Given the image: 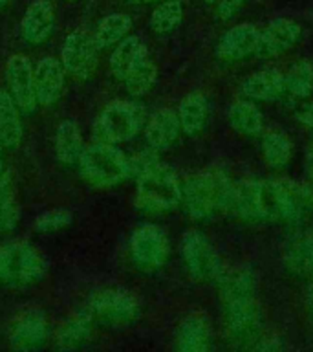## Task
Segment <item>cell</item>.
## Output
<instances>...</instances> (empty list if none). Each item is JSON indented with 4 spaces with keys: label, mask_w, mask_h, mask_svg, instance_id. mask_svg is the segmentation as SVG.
Here are the masks:
<instances>
[{
    "label": "cell",
    "mask_w": 313,
    "mask_h": 352,
    "mask_svg": "<svg viewBox=\"0 0 313 352\" xmlns=\"http://www.w3.org/2000/svg\"><path fill=\"white\" fill-rule=\"evenodd\" d=\"M55 13L51 0H32L21 21V33L30 44H43L51 35Z\"/></svg>",
    "instance_id": "20"
},
{
    "label": "cell",
    "mask_w": 313,
    "mask_h": 352,
    "mask_svg": "<svg viewBox=\"0 0 313 352\" xmlns=\"http://www.w3.org/2000/svg\"><path fill=\"white\" fill-rule=\"evenodd\" d=\"M284 266L297 277H313V228L299 233L284 250Z\"/></svg>",
    "instance_id": "24"
},
{
    "label": "cell",
    "mask_w": 313,
    "mask_h": 352,
    "mask_svg": "<svg viewBox=\"0 0 313 352\" xmlns=\"http://www.w3.org/2000/svg\"><path fill=\"white\" fill-rule=\"evenodd\" d=\"M71 222H73V214L68 209H49L46 213L38 214L35 220V230L40 233H51V231L65 230Z\"/></svg>",
    "instance_id": "36"
},
{
    "label": "cell",
    "mask_w": 313,
    "mask_h": 352,
    "mask_svg": "<svg viewBox=\"0 0 313 352\" xmlns=\"http://www.w3.org/2000/svg\"><path fill=\"white\" fill-rule=\"evenodd\" d=\"M183 19V2L181 0H165L150 15V30L158 35H167L180 26Z\"/></svg>",
    "instance_id": "35"
},
{
    "label": "cell",
    "mask_w": 313,
    "mask_h": 352,
    "mask_svg": "<svg viewBox=\"0 0 313 352\" xmlns=\"http://www.w3.org/2000/svg\"><path fill=\"white\" fill-rule=\"evenodd\" d=\"M147 121L143 104L134 101H112L101 110L95 121V138L104 143H123L136 138Z\"/></svg>",
    "instance_id": "5"
},
{
    "label": "cell",
    "mask_w": 313,
    "mask_h": 352,
    "mask_svg": "<svg viewBox=\"0 0 313 352\" xmlns=\"http://www.w3.org/2000/svg\"><path fill=\"white\" fill-rule=\"evenodd\" d=\"M48 258L27 241L0 244V285L11 288L33 286L48 275Z\"/></svg>",
    "instance_id": "3"
},
{
    "label": "cell",
    "mask_w": 313,
    "mask_h": 352,
    "mask_svg": "<svg viewBox=\"0 0 313 352\" xmlns=\"http://www.w3.org/2000/svg\"><path fill=\"white\" fill-rule=\"evenodd\" d=\"M205 4H218V0H205Z\"/></svg>",
    "instance_id": "43"
},
{
    "label": "cell",
    "mask_w": 313,
    "mask_h": 352,
    "mask_svg": "<svg viewBox=\"0 0 313 352\" xmlns=\"http://www.w3.org/2000/svg\"><path fill=\"white\" fill-rule=\"evenodd\" d=\"M258 35H260L258 28L249 24V22L229 28L216 44V57L222 60H227V63L246 59V57L255 54Z\"/></svg>",
    "instance_id": "16"
},
{
    "label": "cell",
    "mask_w": 313,
    "mask_h": 352,
    "mask_svg": "<svg viewBox=\"0 0 313 352\" xmlns=\"http://www.w3.org/2000/svg\"><path fill=\"white\" fill-rule=\"evenodd\" d=\"M284 92L291 98L306 99L313 92V65L310 60H299L284 76Z\"/></svg>",
    "instance_id": "34"
},
{
    "label": "cell",
    "mask_w": 313,
    "mask_h": 352,
    "mask_svg": "<svg viewBox=\"0 0 313 352\" xmlns=\"http://www.w3.org/2000/svg\"><path fill=\"white\" fill-rule=\"evenodd\" d=\"M246 0H218V8H216V13L222 21H229L233 16L240 11V8L244 6Z\"/></svg>",
    "instance_id": "37"
},
{
    "label": "cell",
    "mask_w": 313,
    "mask_h": 352,
    "mask_svg": "<svg viewBox=\"0 0 313 352\" xmlns=\"http://www.w3.org/2000/svg\"><path fill=\"white\" fill-rule=\"evenodd\" d=\"M65 66L55 57H44L37 63L33 76H35V94L37 103L43 107L51 104L60 98L65 88Z\"/></svg>",
    "instance_id": "18"
},
{
    "label": "cell",
    "mask_w": 313,
    "mask_h": 352,
    "mask_svg": "<svg viewBox=\"0 0 313 352\" xmlns=\"http://www.w3.org/2000/svg\"><path fill=\"white\" fill-rule=\"evenodd\" d=\"M229 211L238 219L253 224L277 222V206L271 182L244 180L235 184Z\"/></svg>",
    "instance_id": "6"
},
{
    "label": "cell",
    "mask_w": 313,
    "mask_h": 352,
    "mask_svg": "<svg viewBox=\"0 0 313 352\" xmlns=\"http://www.w3.org/2000/svg\"><path fill=\"white\" fill-rule=\"evenodd\" d=\"M84 142L77 121L65 120L55 131V156L62 165H73L79 162Z\"/></svg>",
    "instance_id": "27"
},
{
    "label": "cell",
    "mask_w": 313,
    "mask_h": 352,
    "mask_svg": "<svg viewBox=\"0 0 313 352\" xmlns=\"http://www.w3.org/2000/svg\"><path fill=\"white\" fill-rule=\"evenodd\" d=\"M145 57H148V50L141 37L126 35L123 41L115 44L114 52L110 55V70H112L115 79L123 81L126 74Z\"/></svg>",
    "instance_id": "25"
},
{
    "label": "cell",
    "mask_w": 313,
    "mask_h": 352,
    "mask_svg": "<svg viewBox=\"0 0 313 352\" xmlns=\"http://www.w3.org/2000/svg\"><path fill=\"white\" fill-rule=\"evenodd\" d=\"M308 175H310V178H312L313 182V143L312 147H310V151H308Z\"/></svg>",
    "instance_id": "40"
},
{
    "label": "cell",
    "mask_w": 313,
    "mask_h": 352,
    "mask_svg": "<svg viewBox=\"0 0 313 352\" xmlns=\"http://www.w3.org/2000/svg\"><path fill=\"white\" fill-rule=\"evenodd\" d=\"M224 324L227 340L235 346H255L262 336L264 314L257 297L224 302Z\"/></svg>",
    "instance_id": "7"
},
{
    "label": "cell",
    "mask_w": 313,
    "mask_h": 352,
    "mask_svg": "<svg viewBox=\"0 0 313 352\" xmlns=\"http://www.w3.org/2000/svg\"><path fill=\"white\" fill-rule=\"evenodd\" d=\"M277 206V222L288 226L304 224L313 213V191L293 180L271 182Z\"/></svg>",
    "instance_id": "11"
},
{
    "label": "cell",
    "mask_w": 313,
    "mask_h": 352,
    "mask_svg": "<svg viewBox=\"0 0 313 352\" xmlns=\"http://www.w3.org/2000/svg\"><path fill=\"white\" fill-rule=\"evenodd\" d=\"M304 302H306V314L310 321L313 323V277L310 279V285L306 288V297H304Z\"/></svg>",
    "instance_id": "39"
},
{
    "label": "cell",
    "mask_w": 313,
    "mask_h": 352,
    "mask_svg": "<svg viewBox=\"0 0 313 352\" xmlns=\"http://www.w3.org/2000/svg\"><path fill=\"white\" fill-rule=\"evenodd\" d=\"M8 2H10V0H0V8H4V6L8 4Z\"/></svg>",
    "instance_id": "44"
},
{
    "label": "cell",
    "mask_w": 313,
    "mask_h": 352,
    "mask_svg": "<svg viewBox=\"0 0 313 352\" xmlns=\"http://www.w3.org/2000/svg\"><path fill=\"white\" fill-rule=\"evenodd\" d=\"M227 121L231 129L242 136H262L264 134V116L258 107L251 101H236L229 107Z\"/></svg>",
    "instance_id": "29"
},
{
    "label": "cell",
    "mask_w": 313,
    "mask_h": 352,
    "mask_svg": "<svg viewBox=\"0 0 313 352\" xmlns=\"http://www.w3.org/2000/svg\"><path fill=\"white\" fill-rule=\"evenodd\" d=\"M181 257L185 263L189 274L194 280L209 283L216 280L224 270L222 258H220L216 248L202 231L189 230L181 236Z\"/></svg>",
    "instance_id": "9"
},
{
    "label": "cell",
    "mask_w": 313,
    "mask_h": 352,
    "mask_svg": "<svg viewBox=\"0 0 313 352\" xmlns=\"http://www.w3.org/2000/svg\"><path fill=\"white\" fill-rule=\"evenodd\" d=\"M170 252L163 228L156 224L139 226L130 236V258L141 272H156L167 263Z\"/></svg>",
    "instance_id": "10"
},
{
    "label": "cell",
    "mask_w": 313,
    "mask_h": 352,
    "mask_svg": "<svg viewBox=\"0 0 313 352\" xmlns=\"http://www.w3.org/2000/svg\"><path fill=\"white\" fill-rule=\"evenodd\" d=\"M81 175L95 187H112L130 178V160L112 143L97 142L88 145L79 158Z\"/></svg>",
    "instance_id": "4"
},
{
    "label": "cell",
    "mask_w": 313,
    "mask_h": 352,
    "mask_svg": "<svg viewBox=\"0 0 313 352\" xmlns=\"http://www.w3.org/2000/svg\"><path fill=\"white\" fill-rule=\"evenodd\" d=\"M302 35L301 24L293 19H275L264 28L258 35V44L255 54L258 59H275L279 55L290 52Z\"/></svg>",
    "instance_id": "14"
},
{
    "label": "cell",
    "mask_w": 313,
    "mask_h": 352,
    "mask_svg": "<svg viewBox=\"0 0 313 352\" xmlns=\"http://www.w3.org/2000/svg\"><path fill=\"white\" fill-rule=\"evenodd\" d=\"M68 2H76V0H68Z\"/></svg>",
    "instance_id": "45"
},
{
    "label": "cell",
    "mask_w": 313,
    "mask_h": 352,
    "mask_svg": "<svg viewBox=\"0 0 313 352\" xmlns=\"http://www.w3.org/2000/svg\"><path fill=\"white\" fill-rule=\"evenodd\" d=\"M48 340V318L38 308H27L13 321L10 346L15 351H37Z\"/></svg>",
    "instance_id": "15"
},
{
    "label": "cell",
    "mask_w": 313,
    "mask_h": 352,
    "mask_svg": "<svg viewBox=\"0 0 313 352\" xmlns=\"http://www.w3.org/2000/svg\"><path fill=\"white\" fill-rule=\"evenodd\" d=\"M295 118L299 123L306 125L308 129H313V103L302 104L301 109L297 110Z\"/></svg>",
    "instance_id": "38"
},
{
    "label": "cell",
    "mask_w": 313,
    "mask_h": 352,
    "mask_svg": "<svg viewBox=\"0 0 313 352\" xmlns=\"http://www.w3.org/2000/svg\"><path fill=\"white\" fill-rule=\"evenodd\" d=\"M262 153L266 164L271 169H282L293 156V143L286 134L269 131L262 136Z\"/></svg>",
    "instance_id": "32"
},
{
    "label": "cell",
    "mask_w": 313,
    "mask_h": 352,
    "mask_svg": "<svg viewBox=\"0 0 313 352\" xmlns=\"http://www.w3.org/2000/svg\"><path fill=\"white\" fill-rule=\"evenodd\" d=\"M21 219V208L16 200V186L11 170L0 175V231L15 230Z\"/></svg>",
    "instance_id": "30"
},
{
    "label": "cell",
    "mask_w": 313,
    "mask_h": 352,
    "mask_svg": "<svg viewBox=\"0 0 313 352\" xmlns=\"http://www.w3.org/2000/svg\"><path fill=\"white\" fill-rule=\"evenodd\" d=\"M2 145H0V175H2V173H4V160H2Z\"/></svg>",
    "instance_id": "42"
},
{
    "label": "cell",
    "mask_w": 313,
    "mask_h": 352,
    "mask_svg": "<svg viewBox=\"0 0 313 352\" xmlns=\"http://www.w3.org/2000/svg\"><path fill=\"white\" fill-rule=\"evenodd\" d=\"M158 79V68L154 65V60L150 57H145L139 60L134 68L123 79L126 92L134 96V98H141L154 87V82Z\"/></svg>",
    "instance_id": "33"
},
{
    "label": "cell",
    "mask_w": 313,
    "mask_h": 352,
    "mask_svg": "<svg viewBox=\"0 0 313 352\" xmlns=\"http://www.w3.org/2000/svg\"><path fill=\"white\" fill-rule=\"evenodd\" d=\"M88 308L93 321L110 329H125L139 316V302L136 296L123 288H101L88 299Z\"/></svg>",
    "instance_id": "8"
},
{
    "label": "cell",
    "mask_w": 313,
    "mask_h": 352,
    "mask_svg": "<svg viewBox=\"0 0 313 352\" xmlns=\"http://www.w3.org/2000/svg\"><path fill=\"white\" fill-rule=\"evenodd\" d=\"M132 30V19L125 13H110L99 22L93 33V41L99 50L110 48L123 41Z\"/></svg>",
    "instance_id": "31"
},
{
    "label": "cell",
    "mask_w": 313,
    "mask_h": 352,
    "mask_svg": "<svg viewBox=\"0 0 313 352\" xmlns=\"http://www.w3.org/2000/svg\"><path fill=\"white\" fill-rule=\"evenodd\" d=\"M218 288L222 301L229 302L246 297H257L258 290V275L251 266H231L222 270L218 275Z\"/></svg>",
    "instance_id": "19"
},
{
    "label": "cell",
    "mask_w": 313,
    "mask_h": 352,
    "mask_svg": "<svg viewBox=\"0 0 313 352\" xmlns=\"http://www.w3.org/2000/svg\"><path fill=\"white\" fill-rule=\"evenodd\" d=\"M181 131L187 136H198L207 123V99L202 92L187 94L178 107Z\"/></svg>",
    "instance_id": "28"
},
{
    "label": "cell",
    "mask_w": 313,
    "mask_h": 352,
    "mask_svg": "<svg viewBox=\"0 0 313 352\" xmlns=\"http://www.w3.org/2000/svg\"><path fill=\"white\" fill-rule=\"evenodd\" d=\"M19 107L8 90H0V145L8 151L19 148L22 142V121Z\"/></svg>",
    "instance_id": "26"
},
{
    "label": "cell",
    "mask_w": 313,
    "mask_h": 352,
    "mask_svg": "<svg viewBox=\"0 0 313 352\" xmlns=\"http://www.w3.org/2000/svg\"><path fill=\"white\" fill-rule=\"evenodd\" d=\"M235 184L222 169H205L187 178L181 187V200L189 217L209 220L218 213L229 211Z\"/></svg>",
    "instance_id": "1"
},
{
    "label": "cell",
    "mask_w": 313,
    "mask_h": 352,
    "mask_svg": "<svg viewBox=\"0 0 313 352\" xmlns=\"http://www.w3.org/2000/svg\"><path fill=\"white\" fill-rule=\"evenodd\" d=\"M32 60L26 55H11L5 65V81L8 92L24 114H32L37 107V94H35V76H33Z\"/></svg>",
    "instance_id": "13"
},
{
    "label": "cell",
    "mask_w": 313,
    "mask_h": 352,
    "mask_svg": "<svg viewBox=\"0 0 313 352\" xmlns=\"http://www.w3.org/2000/svg\"><path fill=\"white\" fill-rule=\"evenodd\" d=\"M125 4L139 6V4H152V2H159V0H123Z\"/></svg>",
    "instance_id": "41"
},
{
    "label": "cell",
    "mask_w": 313,
    "mask_h": 352,
    "mask_svg": "<svg viewBox=\"0 0 313 352\" xmlns=\"http://www.w3.org/2000/svg\"><path fill=\"white\" fill-rule=\"evenodd\" d=\"M93 316L90 308L82 307L77 308L76 312L66 316V319L59 324V329L55 332V346L60 351H71L84 345L90 336H92Z\"/></svg>",
    "instance_id": "21"
},
{
    "label": "cell",
    "mask_w": 313,
    "mask_h": 352,
    "mask_svg": "<svg viewBox=\"0 0 313 352\" xmlns=\"http://www.w3.org/2000/svg\"><path fill=\"white\" fill-rule=\"evenodd\" d=\"M181 132L178 112L172 109H159L154 112L145 126V140L152 151H167L178 142Z\"/></svg>",
    "instance_id": "22"
},
{
    "label": "cell",
    "mask_w": 313,
    "mask_h": 352,
    "mask_svg": "<svg viewBox=\"0 0 313 352\" xmlns=\"http://www.w3.org/2000/svg\"><path fill=\"white\" fill-rule=\"evenodd\" d=\"M136 208L145 213H167L181 202V184L169 165L154 160L136 176Z\"/></svg>",
    "instance_id": "2"
},
{
    "label": "cell",
    "mask_w": 313,
    "mask_h": 352,
    "mask_svg": "<svg viewBox=\"0 0 313 352\" xmlns=\"http://www.w3.org/2000/svg\"><path fill=\"white\" fill-rule=\"evenodd\" d=\"M176 349L181 352H205L213 345V330L203 312L189 314L176 329Z\"/></svg>",
    "instance_id": "17"
},
{
    "label": "cell",
    "mask_w": 313,
    "mask_h": 352,
    "mask_svg": "<svg viewBox=\"0 0 313 352\" xmlns=\"http://www.w3.org/2000/svg\"><path fill=\"white\" fill-rule=\"evenodd\" d=\"M240 92L249 101H271L284 94V74L277 68H264L240 82Z\"/></svg>",
    "instance_id": "23"
},
{
    "label": "cell",
    "mask_w": 313,
    "mask_h": 352,
    "mask_svg": "<svg viewBox=\"0 0 313 352\" xmlns=\"http://www.w3.org/2000/svg\"><path fill=\"white\" fill-rule=\"evenodd\" d=\"M97 44L93 35L86 32H73L65 38L60 50V63L65 70L77 79H88L97 68Z\"/></svg>",
    "instance_id": "12"
}]
</instances>
